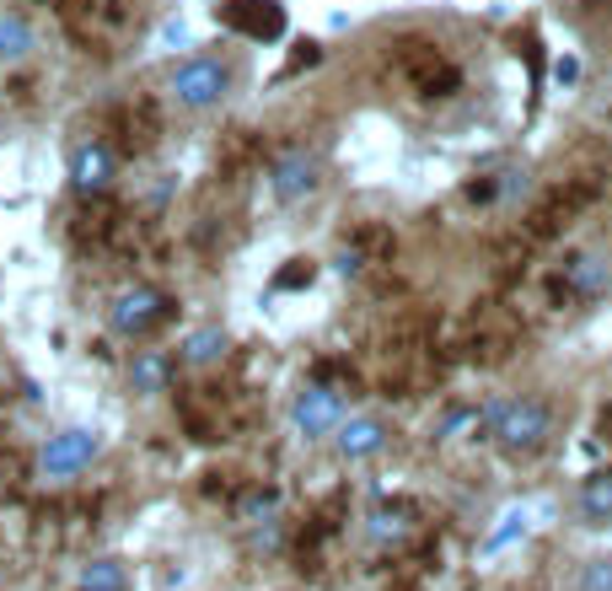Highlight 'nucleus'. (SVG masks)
Masks as SVG:
<instances>
[{
	"instance_id": "nucleus-9",
	"label": "nucleus",
	"mask_w": 612,
	"mask_h": 591,
	"mask_svg": "<svg viewBox=\"0 0 612 591\" xmlns=\"http://www.w3.org/2000/svg\"><path fill=\"white\" fill-rule=\"evenodd\" d=\"M387 419L381 414H344L339 419V430H333V452L344 462H370L387 452Z\"/></svg>"
},
{
	"instance_id": "nucleus-16",
	"label": "nucleus",
	"mask_w": 612,
	"mask_h": 591,
	"mask_svg": "<svg viewBox=\"0 0 612 591\" xmlns=\"http://www.w3.org/2000/svg\"><path fill=\"white\" fill-rule=\"evenodd\" d=\"M527 527H532V506H505V511L494 517L490 537H484V559H490V554H505L516 537H527Z\"/></svg>"
},
{
	"instance_id": "nucleus-6",
	"label": "nucleus",
	"mask_w": 612,
	"mask_h": 591,
	"mask_svg": "<svg viewBox=\"0 0 612 591\" xmlns=\"http://www.w3.org/2000/svg\"><path fill=\"white\" fill-rule=\"evenodd\" d=\"M344 414H350L344 398H339V388H328V382H306L302 393L291 398V425H296V436H306V441L333 436Z\"/></svg>"
},
{
	"instance_id": "nucleus-12",
	"label": "nucleus",
	"mask_w": 612,
	"mask_h": 591,
	"mask_svg": "<svg viewBox=\"0 0 612 591\" xmlns=\"http://www.w3.org/2000/svg\"><path fill=\"white\" fill-rule=\"evenodd\" d=\"M167 388H173V355L167 350H134V360H129V393L162 398Z\"/></svg>"
},
{
	"instance_id": "nucleus-21",
	"label": "nucleus",
	"mask_w": 612,
	"mask_h": 591,
	"mask_svg": "<svg viewBox=\"0 0 612 591\" xmlns=\"http://www.w3.org/2000/svg\"><path fill=\"white\" fill-rule=\"evenodd\" d=\"M247 543H252V554H274V548L285 543V522H280V517L252 522V527H247Z\"/></svg>"
},
{
	"instance_id": "nucleus-8",
	"label": "nucleus",
	"mask_w": 612,
	"mask_h": 591,
	"mask_svg": "<svg viewBox=\"0 0 612 591\" xmlns=\"http://www.w3.org/2000/svg\"><path fill=\"white\" fill-rule=\"evenodd\" d=\"M114 178H119V156L108 140H81L70 151V189L81 199H103L114 189Z\"/></svg>"
},
{
	"instance_id": "nucleus-7",
	"label": "nucleus",
	"mask_w": 612,
	"mask_h": 591,
	"mask_svg": "<svg viewBox=\"0 0 612 591\" xmlns=\"http://www.w3.org/2000/svg\"><path fill=\"white\" fill-rule=\"evenodd\" d=\"M215 22L232 27V33H243V38H258V44L285 38V5L280 0H221Z\"/></svg>"
},
{
	"instance_id": "nucleus-25",
	"label": "nucleus",
	"mask_w": 612,
	"mask_h": 591,
	"mask_svg": "<svg viewBox=\"0 0 612 591\" xmlns=\"http://www.w3.org/2000/svg\"><path fill=\"white\" fill-rule=\"evenodd\" d=\"M580 591H612V559H591L580 570Z\"/></svg>"
},
{
	"instance_id": "nucleus-23",
	"label": "nucleus",
	"mask_w": 612,
	"mask_h": 591,
	"mask_svg": "<svg viewBox=\"0 0 612 591\" xmlns=\"http://www.w3.org/2000/svg\"><path fill=\"white\" fill-rule=\"evenodd\" d=\"M322 60V44H296V55L285 60V70H280V81H291V75H302V70H311Z\"/></svg>"
},
{
	"instance_id": "nucleus-4",
	"label": "nucleus",
	"mask_w": 612,
	"mask_h": 591,
	"mask_svg": "<svg viewBox=\"0 0 612 591\" xmlns=\"http://www.w3.org/2000/svg\"><path fill=\"white\" fill-rule=\"evenodd\" d=\"M167 318H173V302L156 285H123L119 296L108 302V329L119 333V339H145Z\"/></svg>"
},
{
	"instance_id": "nucleus-5",
	"label": "nucleus",
	"mask_w": 612,
	"mask_h": 591,
	"mask_svg": "<svg viewBox=\"0 0 612 591\" xmlns=\"http://www.w3.org/2000/svg\"><path fill=\"white\" fill-rule=\"evenodd\" d=\"M322 189V162L306 151V145H291L269 162V194L274 204H306V199Z\"/></svg>"
},
{
	"instance_id": "nucleus-11",
	"label": "nucleus",
	"mask_w": 612,
	"mask_h": 591,
	"mask_svg": "<svg viewBox=\"0 0 612 591\" xmlns=\"http://www.w3.org/2000/svg\"><path fill=\"white\" fill-rule=\"evenodd\" d=\"M366 537L376 548H403L414 537V506L409 500H387L366 517Z\"/></svg>"
},
{
	"instance_id": "nucleus-1",
	"label": "nucleus",
	"mask_w": 612,
	"mask_h": 591,
	"mask_svg": "<svg viewBox=\"0 0 612 591\" xmlns=\"http://www.w3.org/2000/svg\"><path fill=\"white\" fill-rule=\"evenodd\" d=\"M549 436H553V409L543 398H505L490 441L499 452H510V458H532V452L549 447Z\"/></svg>"
},
{
	"instance_id": "nucleus-14",
	"label": "nucleus",
	"mask_w": 612,
	"mask_h": 591,
	"mask_svg": "<svg viewBox=\"0 0 612 591\" xmlns=\"http://www.w3.org/2000/svg\"><path fill=\"white\" fill-rule=\"evenodd\" d=\"M33 49H38L33 22L22 11H5L0 16V66H22V60H33Z\"/></svg>"
},
{
	"instance_id": "nucleus-10",
	"label": "nucleus",
	"mask_w": 612,
	"mask_h": 591,
	"mask_svg": "<svg viewBox=\"0 0 612 591\" xmlns=\"http://www.w3.org/2000/svg\"><path fill=\"white\" fill-rule=\"evenodd\" d=\"M564 291L575 302H602L612 291V259L608 253H575L564 263Z\"/></svg>"
},
{
	"instance_id": "nucleus-17",
	"label": "nucleus",
	"mask_w": 612,
	"mask_h": 591,
	"mask_svg": "<svg viewBox=\"0 0 612 591\" xmlns=\"http://www.w3.org/2000/svg\"><path fill=\"white\" fill-rule=\"evenodd\" d=\"M580 517H586L591 527L612 522V468L586 473V484H580Z\"/></svg>"
},
{
	"instance_id": "nucleus-26",
	"label": "nucleus",
	"mask_w": 612,
	"mask_h": 591,
	"mask_svg": "<svg viewBox=\"0 0 612 591\" xmlns=\"http://www.w3.org/2000/svg\"><path fill=\"white\" fill-rule=\"evenodd\" d=\"M162 44H167V49H188V44H193L188 22H162Z\"/></svg>"
},
{
	"instance_id": "nucleus-20",
	"label": "nucleus",
	"mask_w": 612,
	"mask_h": 591,
	"mask_svg": "<svg viewBox=\"0 0 612 591\" xmlns=\"http://www.w3.org/2000/svg\"><path fill=\"white\" fill-rule=\"evenodd\" d=\"M473 425H479V409L451 403V409L440 414V425H435V441H451V436H462V430H473Z\"/></svg>"
},
{
	"instance_id": "nucleus-2",
	"label": "nucleus",
	"mask_w": 612,
	"mask_h": 591,
	"mask_svg": "<svg viewBox=\"0 0 612 591\" xmlns=\"http://www.w3.org/2000/svg\"><path fill=\"white\" fill-rule=\"evenodd\" d=\"M167 97L184 114H210V108H221L232 97V66L215 60V55H193V60H184V66L173 70Z\"/></svg>"
},
{
	"instance_id": "nucleus-13",
	"label": "nucleus",
	"mask_w": 612,
	"mask_h": 591,
	"mask_svg": "<svg viewBox=\"0 0 612 591\" xmlns=\"http://www.w3.org/2000/svg\"><path fill=\"white\" fill-rule=\"evenodd\" d=\"M226 350H232V339L221 323H199V329L184 333V344H178V360L193 366V371H210V366H221L226 360Z\"/></svg>"
},
{
	"instance_id": "nucleus-19",
	"label": "nucleus",
	"mask_w": 612,
	"mask_h": 591,
	"mask_svg": "<svg viewBox=\"0 0 612 591\" xmlns=\"http://www.w3.org/2000/svg\"><path fill=\"white\" fill-rule=\"evenodd\" d=\"M269 517H280V489H247L243 500H237V522L243 527L269 522Z\"/></svg>"
},
{
	"instance_id": "nucleus-27",
	"label": "nucleus",
	"mask_w": 612,
	"mask_h": 591,
	"mask_svg": "<svg viewBox=\"0 0 612 591\" xmlns=\"http://www.w3.org/2000/svg\"><path fill=\"white\" fill-rule=\"evenodd\" d=\"M553 81H558V86H575V81H580V60H575V55L553 60Z\"/></svg>"
},
{
	"instance_id": "nucleus-18",
	"label": "nucleus",
	"mask_w": 612,
	"mask_h": 591,
	"mask_svg": "<svg viewBox=\"0 0 612 591\" xmlns=\"http://www.w3.org/2000/svg\"><path fill=\"white\" fill-rule=\"evenodd\" d=\"M81 591H129V565L123 559H92L81 565Z\"/></svg>"
},
{
	"instance_id": "nucleus-24",
	"label": "nucleus",
	"mask_w": 612,
	"mask_h": 591,
	"mask_svg": "<svg viewBox=\"0 0 612 591\" xmlns=\"http://www.w3.org/2000/svg\"><path fill=\"white\" fill-rule=\"evenodd\" d=\"M333 269H339L344 280H361V274H366V248H361V243L339 248V259H333Z\"/></svg>"
},
{
	"instance_id": "nucleus-15",
	"label": "nucleus",
	"mask_w": 612,
	"mask_h": 591,
	"mask_svg": "<svg viewBox=\"0 0 612 591\" xmlns=\"http://www.w3.org/2000/svg\"><path fill=\"white\" fill-rule=\"evenodd\" d=\"M403 66H409V75H414V86L425 92V97H446L451 86H457V70L446 66L435 49H425V55H403Z\"/></svg>"
},
{
	"instance_id": "nucleus-22",
	"label": "nucleus",
	"mask_w": 612,
	"mask_h": 591,
	"mask_svg": "<svg viewBox=\"0 0 612 591\" xmlns=\"http://www.w3.org/2000/svg\"><path fill=\"white\" fill-rule=\"evenodd\" d=\"M311 280H317V263H311V259H291L280 274H274V291H306Z\"/></svg>"
},
{
	"instance_id": "nucleus-28",
	"label": "nucleus",
	"mask_w": 612,
	"mask_h": 591,
	"mask_svg": "<svg viewBox=\"0 0 612 591\" xmlns=\"http://www.w3.org/2000/svg\"><path fill=\"white\" fill-rule=\"evenodd\" d=\"M532 184H527V173H505V184H499V194H527Z\"/></svg>"
},
{
	"instance_id": "nucleus-3",
	"label": "nucleus",
	"mask_w": 612,
	"mask_h": 591,
	"mask_svg": "<svg viewBox=\"0 0 612 591\" xmlns=\"http://www.w3.org/2000/svg\"><path fill=\"white\" fill-rule=\"evenodd\" d=\"M97 458H103V430H92V425H64V430H55V436L44 441V452H38V478L70 484V478H81Z\"/></svg>"
},
{
	"instance_id": "nucleus-29",
	"label": "nucleus",
	"mask_w": 612,
	"mask_h": 591,
	"mask_svg": "<svg viewBox=\"0 0 612 591\" xmlns=\"http://www.w3.org/2000/svg\"><path fill=\"white\" fill-rule=\"evenodd\" d=\"M602 436L612 441V409H602Z\"/></svg>"
}]
</instances>
